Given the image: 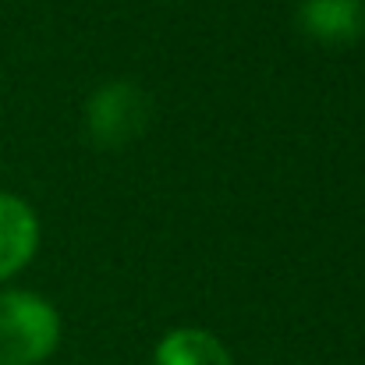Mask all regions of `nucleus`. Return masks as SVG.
I'll list each match as a JSON object with an SVG mask.
<instances>
[{
    "label": "nucleus",
    "instance_id": "obj_3",
    "mask_svg": "<svg viewBox=\"0 0 365 365\" xmlns=\"http://www.w3.org/2000/svg\"><path fill=\"white\" fill-rule=\"evenodd\" d=\"M294 18L319 46H351L365 36V0H302Z\"/></svg>",
    "mask_w": 365,
    "mask_h": 365
},
{
    "label": "nucleus",
    "instance_id": "obj_5",
    "mask_svg": "<svg viewBox=\"0 0 365 365\" xmlns=\"http://www.w3.org/2000/svg\"><path fill=\"white\" fill-rule=\"evenodd\" d=\"M156 365H235L227 348L199 327H181L170 330L156 344Z\"/></svg>",
    "mask_w": 365,
    "mask_h": 365
},
{
    "label": "nucleus",
    "instance_id": "obj_2",
    "mask_svg": "<svg viewBox=\"0 0 365 365\" xmlns=\"http://www.w3.org/2000/svg\"><path fill=\"white\" fill-rule=\"evenodd\" d=\"M149 124V96L135 82H107L86 103V131L96 149H124Z\"/></svg>",
    "mask_w": 365,
    "mask_h": 365
},
{
    "label": "nucleus",
    "instance_id": "obj_1",
    "mask_svg": "<svg viewBox=\"0 0 365 365\" xmlns=\"http://www.w3.org/2000/svg\"><path fill=\"white\" fill-rule=\"evenodd\" d=\"M61 316L32 291H0V365H39L57 351Z\"/></svg>",
    "mask_w": 365,
    "mask_h": 365
},
{
    "label": "nucleus",
    "instance_id": "obj_4",
    "mask_svg": "<svg viewBox=\"0 0 365 365\" xmlns=\"http://www.w3.org/2000/svg\"><path fill=\"white\" fill-rule=\"evenodd\" d=\"M39 245V220L25 199L0 192V280L29 266Z\"/></svg>",
    "mask_w": 365,
    "mask_h": 365
}]
</instances>
